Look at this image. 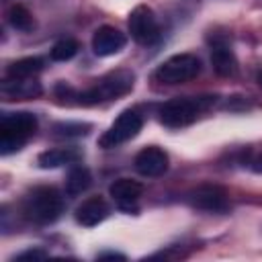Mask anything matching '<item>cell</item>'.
<instances>
[{"label":"cell","mask_w":262,"mask_h":262,"mask_svg":"<svg viewBox=\"0 0 262 262\" xmlns=\"http://www.w3.org/2000/svg\"><path fill=\"white\" fill-rule=\"evenodd\" d=\"M211 63H213V70L223 78H231L237 74L235 53L223 37H213L211 41Z\"/></svg>","instance_id":"obj_11"},{"label":"cell","mask_w":262,"mask_h":262,"mask_svg":"<svg viewBox=\"0 0 262 262\" xmlns=\"http://www.w3.org/2000/svg\"><path fill=\"white\" fill-rule=\"evenodd\" d=\"M41 84L33 78H6L2 82V94L8 100H27V98H35L39 96Z\"/></svg>","instance_id":"obj_13"},{"label":"cell","mask_w":262,"mask_h":262,"mask_svg":"<svg viewBox=\"0 0 262 262\" xmlns=\"http://www.w3.org/2000/svg\"><path fill=\"white\" fill-rule=\"evenodd\" d=\"M190 207L207 213H225L229 209V196L225 188L217 184H201L186 194Z\"/></svg>","instance_id":"obj_8"},{"label":"cell","mask_w":262,"mask_h":262,"mask_svg":"<svg viewBox=\"0 0 262 262\" xmlns=\"http://www.w3.org/2000/svg\"><path fill=\"white\" fill-rule=\"evenodd\" d=\"M80 160V151L76 147H55V149H47L43 154H39L37 164L39 168H59L66 164H76Z\"/></svg>","instance_id":"obj_15"},{"label":"cell","mask_w":262,"mask_h":262,"mask_svg":"<svg viewBox=\"0 0 262 262\" xmlns=\"http://www.w3.org/2000/svg\"><path fill=\"white\" fill-rule=\"evenodd\" d=\"M41 258H47V252L37 250V248L27 250V252H20V254L14 256V260H41Z\"/></svg>","instance_id":"obj_21"},{"label":"cell","mask_w":262,"mask_h":262,"mask_svg":"<svg viewBox=\"0 0 262 262\" xmlns=\"http://www.w3.org/2000/svg\"><path fill=\"white\" fill-rule=\"evenodd\" d=\"M127 45V37L125 33H121L119 29L115 27H98L94 31V37H92V51L100 57H108V55H115L119 53L123 47Z\"/></svg>","instance_id":"obj_10"},{"label":"cell","mask_w":262,"mask_h":262,"mask_svg":"<svg viewBox=\"0 0 262 262\" xmlns=\"http://www.w3.org/2000/svg\"><path fill=\"white\" fill-rule=\"evenodd\" d=\"M53 131H55L57 137H80V135H86L90 131V125L80 123V121H76V123L66 121V123H57L53 127Z\"/></svg>","instance_id":"obj_20"},{"label":"cell","mask_w":262,"mask_h":262,"mask_svg":"<svg viewBox=\"0 0 262 262\" xmlns=\"http://www.w3.org/2000/svg\"><path fill=\"white\" fill-rule=\"evenodd\" d=\"M90 184H92L90 170L84 168V166H74L68 172V178H66V194L68 196H78L84 190H88Z\"/></svg>","instance_id":"obj_16"},{"label":"cell","mask_w":262,"mask_h":262,"mask_svg":"<svg viewBox=\"0 0 262 262\" xmlns=\"http://www.w3.org/2000/svg\"><path fill=\"white\" fill-rule=\"evenodd\" d=\"M256 82H258V86L262 88V70H260V72L256 74Z\"/></svg>","instance_id":"obj_24"},{"label":"cell","mask_w":262,"mask_h":262,"mask_svg":"<svg viewBox=\"0 0 262 262\" xmlns=\"http://www.w3.org/2000/svg\"><path fill=\"white\" fill-rule=\"evenodd\" d=\"M23 213L37 225H47L63 213V196L53 186H37L23 201Z\"/></svg>","instance_id":"obj_1"},{"label":"cell","mask_w":262,"mask_h":262,"mask_svg":"<svg viewBox=\"0 0 262 262\" xmlns=\"http://www.w3.org/2000/svg\"><path fill=\"white\" fill-rule=\"evenodd\" d=\"M129 33L135 43L139 45H151L160 39V25L151 8L137 6L129 14Z\"/></svg>","instance_id":"obj_7"},{"label":"cell","mask_w":262,"mask_h":262,"mask_svg":"<svg viewBox=\"0 0 262 262\" xmlns=\"http://www.w3.org/2000/svg\"><path fill=\"white\" fill-rule=\"evenodd\" d=\"M78 53V41L76 39H61L51 47V59L55 61H68Z\"/></svg>","instance_id":"obj_19"},{"label":"cell","mask_w":262,"mask_h":262,"mask_svg":"<svg viewBox=\"0 0 262 262\" xmlns=\"http://www.w3.org/2000/svg\"><path fill=\"white\" fill-rule=\"evenodd\" d=\"M252 170H254V172H262V154L252 162Z\"/></svg>","instance_id":"obj_23"},{"label":"cell","mask_w":262,"mask_h":262,"mask_svg":"<svg viewBox=\"0 0 262 262\" xmlns=\"http://www.w3.org/2000/svg\"><path fill=\"white\" fill-rule=\"evenodd\" d=\"M98 260H125V256L119 252H102L98 254Z\"/></svg>","instance_id":"obj_22"},{"label":"cell","mask_w":262,"mask_h":262,"mask_svg":"<svg viewBox=\"0 0 262 262\" xmlns=\"http://www.w3.org/2000/svg\"><path fill=\"white\" fill-rule=\"evenodd\" d=\"M143 127V119L137 111H123L115 123L102 133V137L98 139V145L104 147V149H111V147H117L129 139H133Z\"/></svg>","instance_id":"obj_6"},{"label":"cell","mask_w":262,"mask_h":262,"mask_svg":"<svg viewBox=\"0 0 262 262\" xmlns=\"http://www.w3.org/2000/svg\"><path fill=\"white\" fill-rule=\"evenodd\" d=\"M217 96H182V98H172L164 102L158 111L160 121L166 127L178 129L190 125L199 115H203L207 108L215 104Z\"/></svg>","instance_id":"obj_2"},{"label":"cell","mask_w":262,"mask_h":262,"mask_svg":"<svg viewBox=\"0 0 262 262\" xmlns=\"http://www.w3.org/2000/svg\"><path fill=\"white\" fill-rule=\"evenodd\" d=\"M8 23H10L16 31H23V33H27V31H31V29L35 27V20H33L31 12H29L25 6H20V4H14V6L8 10Z\"/></svg>","instance_id":"obj_18"},{"label":"cell","mask_w":262,"mask_h":262,"mask_svg":"<svg viewBox=\"0 0 262 262\" xmlns=\"http://www.w3.org/2000/svg\"><path fill=\"white\" fill-rule=\"evenodd\" d=\"M133 166H135V170H137L141 176H145V178L162 176V174L168 170V154H166L162 147H156V145L143 147V149L135 156Z\"/></svg>","instance_id":"obj_9"},{"label":"cell","mask_w":262,"mask_h":262,"mask_svg":"<svg viewBox=\"0 0 262 262\" xmlns=\"http://www.w3.org/2000/svg\"><path fill=\"white\" fill-rule=\"evenodd\" d=\"M108 215V205L100 196H90L86 199L78 209H76V221L84 227H94L100 221H104Z\"/></svg>","instance_id":"obj_14"},{"label":"cell","mask_w":262,"mask_h":262,"mask_svg":"<svg viewBox=\"0 0 262 262\" xmlns=\"http://www.w3.org/2000/svg\"><path fill=\"white\" fill-rule=\"evenodd\" d=\"M199 74H201V59L192 53H178L156 68L154 80L160 84H182L194 80Z\"/></svg>","instance_id":"obj_5"},{"label":"cell","mask_w":262,"mask_h":262,"mask_svg":"<svg viewBox=\"0 0 262 262\" xmlns=\"http://www.w3.org/2000/svg\"><path fill=\"white\" fill-rule=\"evenodd\" d=\"M133 74L127 70H117L100 78L94 86L76 92V104H98L104 100H113L119 96H125L133 88Z\"/></svg>","instance_id":"obj_3"},{"label":"cell","mask_w":262,"mask_h":262,"mask_svg":"<svg viewBox=\"0 0 262 262\" xmlns=\"http://www.w3.org/2000/svg\"><path fill=\"white\" fill-rule=\"evenodd\" d=\"M108 192L119 203L121 209H131L139 201V196L143 192V184L137 180H131V178H119L108 186Z\"/></svg>","instance_id":"obj_12"},{"label":"cell","mask_w":262,"mask_h":262,"mask_svg":"<svg viewBox=\"0 0 262 262\" xmlns=\"http://www.w3.org/2000/svg\"><path fill=\"white\" fill-rule=\"evenodd\" d=\"M43 70L41 57H23L8 66V78H33L37 72Z\"/></svg>","instance_id":"obj_17"},{"label":"cell","mask_w":262,"mask_h":262,"mask_svg":"<svg viewBox=\"0 0 262 262\" xmlns=\"http://www.w3.org/2000/svg\"><path fill=\"white\" fill-rule=\"evenodd\" d=\"M35 131H37V117L33 113H6L0 121L2 156L18 151Z\"/></svg>","instance_id":"obj_4"}]
</instances>
